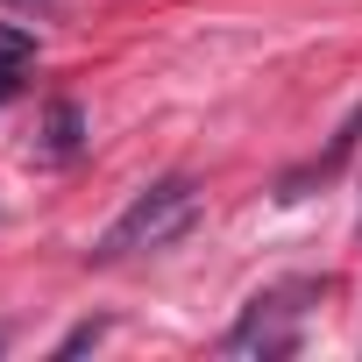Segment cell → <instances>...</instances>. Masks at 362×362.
I'll return each instance as SVG.
<instances>
[{"instance_id": "cell-6", "label": "cell", "mask_w": 362, "mask_h": 362, "mask_svg": "<svg viewBox=\"0 0 362 362\" xmlns=\"http://www.w3.org/2000/svg\"><path fill=\"white\" fill-rule=\"evenodd\" d=\"M100 334H107V320H86V327H71V334L57 341V362H64V355H78V348H93Z\"/></svg>"}, {"instance_id": "cell-5", "label": "cell", "mask_w": 362, "mask_h": 362, "mask_svg": "<svg viewBox=\"0 0 362 362\" xmlns=\"http://www.w3.org/2000/svg\"><path fill=\"white\" fill-rule=\"evenodd\" d=\"M29 57H36V36L15 29V22H0V64H15V71H22Z\"/></svg>"}, {"instance_id": "cell-1", "label": "cell", "mask_w": 362, "mask_h": 362, "mask_svg": "<svg viewBox=\"0 0 362 362\" xmlns=\"http://www.w3.org/2000/svg\"><path fill=\"white\" fill-rule=\"evenodd\" d=\"M199 206H206L199 177H156V185L135 192V199L114 214V228L93 242V263H128V256H156V249H170V242H185V235L199 228Z\"/></svg>"}, {"instance_id": "cell-4", "label": "cell", "mask_w": 362, "mask_h": 362, "mask_svg": "<svg viewBox=\"0 0 362 362\" xmlns=\"http://www.w3.org/2000/svg\"><path fill=\"white\" fill-rule=\"evenodd\" d=\"M78 142H86V114H78V100H50V114H43V156H50V163H71Z\"/></svg>"}, {"instance_id": "cell-2", "label": "cell", "mask_w": 362, "mask_h": 362, "mask_svg": "<svg viewBox=\"0 0 362 362\" xmlns=\"http://www.w3.org/2000/svg\"><path fill=\"white\" fill-rule=\"evenodd\" d=\"M298 291H263V298H249V313L221 334V348L228 355H291L298 348V305H291Z\"/></svg>"}, {"instance_id": "cell-3", "label": "cell", "mask_w": 362, "mask_h": 362, "mask_svg": "<svg viewBox=\"0 0 362 362\" xmlns=\"http://www.w3.org/2000/svg\"><path fill=\"white\" fill-rule=\"evenodd\" d=\"M355 142H362V107L341 121V135L327 142V156H313V163H298V170H284V177H277V199H305V185H327V177L355 156Z\"/></svg>"}, {"instance_id": "cell-7", "label": "cell", "mask_w": 362, "mask_h": 362, "mask_svg": "<svg viewBox=\"0 0 362 362\" xmlns=\"http://www.w3.org/2000/svg\"><path fill=\"white\" fill-rule=\"evenodd\" d=\"M8 8H22V15H57L64 0H8Z\"/></svg>"}]
</instances>
